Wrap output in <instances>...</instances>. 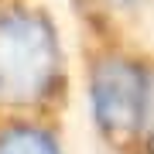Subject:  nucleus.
Wrapping results in <instances>:
<instances>
[{"instance_id":"obj_4","label":"nucleus","mask_w":154,"mask_h":154,"mask_svg":"<svg viewBox=\"0 0 154 154\" xmlns=\"http://www.w3.org/2000/svg\"><path fill=\"white\" fill-rule=\"evenodd\" d=\"M75 28L151 38L154 0H65Z\"/></svg>"},{"instance_id":"obj_1","label":"nucleus","mask_w":154,"mask_h":154,"mask_svg":"<svg viewBox=\"0 0 154 154\" xmlns=\"http://www.w3.org/2000/svg\"><path fill=\"white\" fill-rule=\"evenodd\" d=\"M86 110L106 154H154V48L151 38L75 28Z\"/></svg>"},{"instance_id":"obj_2","label":"nucleus","mask_w":154,"mask_h":154,"mask_svg":"<svg viewBox=\"0 0 154 154\" xmlns=\"http://www.w3.org/2000/svg\"><path fill=\"white\" fill-rule=\"evenodd\" d=\"M75 69L48 0H0V110L65 116Z\"/></svg>"},{"instance_id":"obj_3","label":"nucleus","mask_w":154,"mask_h":154,"mask_svg":"<svg viewBox=\"0 0 154 154\" xmlns=\"http://www.w3.org/2000/svg\"><path fill=\"white\" fill-rule=\"evenodd\" d=\"M0 154H69L65 116L0 110Z\"/></svg>"}]
</instances>
